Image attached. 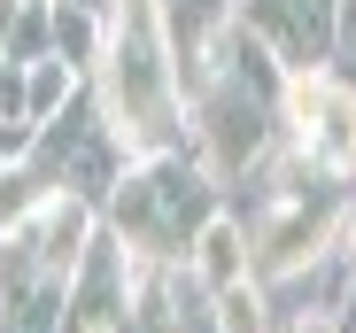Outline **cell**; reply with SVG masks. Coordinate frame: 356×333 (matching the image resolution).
<instances>
[{"mask_svg": "<svg viewBox=\"0 0 356 333\" xmlns=\"http://www.w3.org/2000/svg\"><path fill=\"white\" fill-rule=\"evenodd\" d=\"M286 124H294V147H302L318 171H356V101L333 78H294Z\"/></svg>", "mask_w": 356, "mask_h": 333, "instance_id": "1", "label": "cell"}, {"mask_svg": "<svg viewBox=\"0 0 356 333\" xmlns=\"http://www.w3.org/2000/svg\"><path fill=\"white\" fill-rule=\"evenodd\" d=\"M202 271H209L217 287H232V279L248 271V248H241V233H232V225H209V233H202Z\"/></svg>", "mask_w": 356, "mask_h": 333, "instance_id": "2", "label": "cell"}]
</instances>
